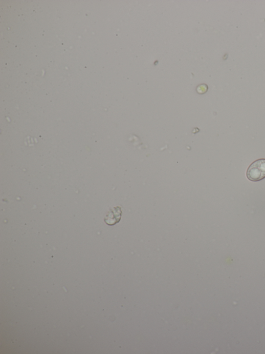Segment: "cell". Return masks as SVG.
I'll list each match as a JSON object with an SVG mask.
<instances>
[{"instance_id":"cell-2","label":"cell","mask_w":265,"mask_h":354,"mask_svg":"<svg viewBox=\"0 0 265 354\" xmlns=\"http://www.w3.org/2000/svg\"><path fill=\"white\" fill-rule=\"evenodd\" d=\"M122 215L121 207L117 206L111 209L104 218L105 223L108 226H114L119 223Z\"/></svg>"},{"instance_id":"cell-1","label":"cell","mask_w":265,"mask_h":354,"mask_svg":"<svg viewBox=\"0 0 265 354\" xmlns=\"http://www.w3.org/2000/svg\"><path fill=\"white\" fill-rule=\"evenodd\" d=\"M247 177L253 182L265 179V159H259L252 163L247 170Z\"/></svg>"}]
</instances>
